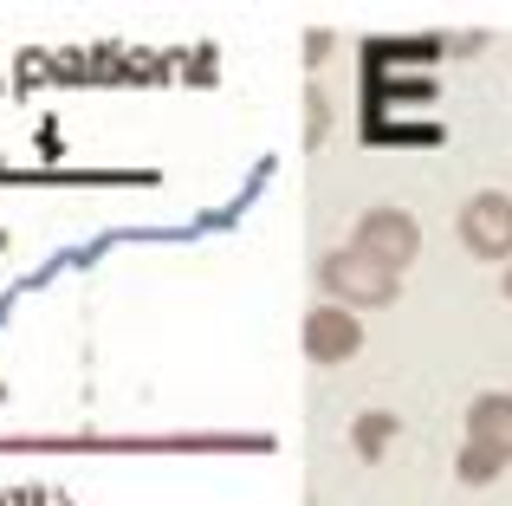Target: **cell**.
<instances>
[{
	"instance_id": "obj_6",
	"label": "cell",
	"mask_w": 512,
	"mask_h": 506,
	"mask_svg": "<svg viewBox=\"0 0 512 506\" xmlns=\"http://www.w3.org/2000/svg\"><path fill=\"white\" fill-rule=\"evenodd\" d=\"M454 474H461L467 487H487L493 474H506V461L493 455V448H480V442H461V461H454Z\"/></svg>"
},
{
	"instance_id": "obj_7",
	"label": "cell",
	"mask_w": 512,
	"mask_h": 506,
	"mask_svg": "<svg viewBox=\"0 0 512 506\" xmlns=\"http://www.w3.org/2000/svg\"><path fill=\"white\" fill-rule=\"evenodd\" d=\"M389 435H396V416H383V409H376V416H363V422H357V455H363V461H376Z\"/></svg>"
},
{
	"instance_id": "obj_1",
	"label": "cell",
	"mask_w": 512,
	"mask_h": 506,
	"mask_svg": "<svg viewBox=\"0 0 512 506\" xmlns=\"http://www.w3.org/2000/svg\"><path fill=\"white\" fill-rule=\"evenodd\" d=\"M396 279L402 273L376 266L370 253H357L350 241L331 247L325 260H318V286H325V299L344 305V312H376V305H389V299H396Z\"/></svg>"
},
{
	"instance_id": "obj_8",
	"label": "cell",
	"mask_w": 512,
	"mask_h": 506,
	"mask_svg": "<svg viewBox=\"0 0 512 506\" xmlns=\"http://www.w3.org/2000/svg\"><path fill=\"white\" fill-rule=\"evenodd\" d=\"M500 292H506V305H512V266H506V286H500Z\"/></svg>"
},
{
	"instance_id": "obj_5",
	"label": "cell",
	"mask_w": 512,
	"mask_h": 506,
	"mask_svg": "<svg viewBox=\"0 0 512 506\" xmlns=\"http://www.w3.org/2000/svg\"><path fill=\"white\" fill-rule=\"evenodd\" d=\"M467 442L493 448L512 468V390H480L474 403H467Z\"/></svg>"
},
{
	"instance_id": "obj_4",
	"label": "cell",
	"mask_w": 512,
	"mask_h": 506,
	"mask_svg": "<svg viewBox=\"0 0 512 506\" xmlns=\"http://www.w3.org/2000/svg\"><path fill=\"white\" fill-rule=\"evenodd\" d=\"M363 351V318L344 312V305H312L305 312V357L312 364H350V357Z\"/></svg>"
},
{
	"instance_id": "obj_2",
	"label": "cell",
	"mask_w": 512,
	"mask_h": 506,
	"mask_svg": "<svg viewBox=\"0 0 512 506\" xmlns=\"http://www.w3.org/2000/svg\"><path fill=\"white\" fill-rule=\"evenodd\" d=\"M350 247L370 253V260L389 266V273H409L415 253H422V221H415L409 208H396V202H376V208H363V215H357Z\"/></svg>"
},
{
	"instance_id": "obj_3",
	"label": "cell",
	"mask_w": 512,
	"mask_h": 506,
	"mask_svg": "<svg viewBox=\"0 0 512 506\" xmlns=\"http://www.w3.org/2000/svg\"><path fill=\"white\" fill-rule=\"evenodd\" d=\"M461 247L474 260H493V266H512V195L506 189H480L461 202V221H454Z\"/></svg>"
}]
</instances>
